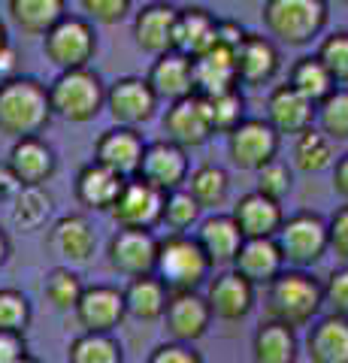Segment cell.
I'll use <instances>...</instances> for the list:
<instances>
[{
	"label": "cell",
	"mask_w": 348,
	"mask_h": 363,
	"mask_svg": "<svg viewBox=\"0 0 348 363\" xmlns=\"http://www.w3.org/2000/svg\"><path fill=\"white\" fill-rule=\"evenodd\" d=\"M52 121L49 85L33 76H6L0 82V133L9 140L40 136Z\"/></svg>",
	"instance_id": "1"
},
{
	"label": "cell",
	"mask_w": 348,
	"mask_h": 363,
	"mask_svg": "<svg viewBox=\"0 0 348 363\" xmlns=\"http://www.w3.org/2000/svg\"><path fill=\"white\" fill-rule=\"evenodd\" d=\"M264 309H266V321L285 324L291 330L309 327L324 309L321 281L306 269H282L266 285Z\"/></svg>",
	"instance_id": "2"
},
{
	"label": "cell",
	"mask_w": 348,
	"mask_h": 363,
	"mask_svg": "<svg viewBox=\"0 0 348 363\" xmlns=\"http://www.w3.org/2000/svg\"><path fill=\"white\" fill-rule=\"evenodd\" d=\"M212 264L197 245L194 236L188 233H170L167 240L158 242V264H155V276L164 281L170 294L179 291H200L209 281Z\"/></svg>",
	"instance_id": "3"
},
{
	"label": "cell",
	"mask_w": 348,
	"mask_h": 363,
	"mask_svg": "<svg viewBox=\"0 0 348 363\" xmlns=\"http://www.w3.org/2000/svg\"><path fill=\"white\" fill-rule=\"evenodd\" d=\"M264 28L285 45H309L327 28L324 0H264Z\"/></svg>",
	"instance_id": "4"
},
{
	"label": "cell",
	"mask_w": 348,
	"mask_h": 363,
	"mask_svg": "<svg viewBox=\"0 0 348 363\" xmlns=\"http://www.w3.org/2000/svg\"><path fill=\"white\" fill-rule=\"evenodd\" d=\"M49 104L52 116H61L64 121L73 124H85L97 118V112L106 106V85L91 67L64 70L49 85Z\"/></svg>",
	"instance_id": "5"
},
{
	"label": "cell",
	"mask_w": 348,
	"mask_h": 363,
	"mask_svg": "<svg viewBox=\"0 0 348 363\" xmlns=\"http://www.w3.org/2000/svg\"><path fill=\"white\" fill-rule=\"evenodd\" d=\"M276 245L291 269L315 267L327 255V221L318 212H297L282 221Z\"/></svg>",
	"instance_id": "6"
},
{
	"label": "cell",
	"mask_w": 348,
	"mask_h": 363,
	"mask_svg": "<svg viewBox=\"0 0 348 363\" xmlns=\"http://www.w3.org/2000/svg\"><path fill=\"white\" fill-rule=\"evenodd\" d=\"M43 52L58 70H82L97 52L94 25L82 16H64L46 37H43Z\"/></svg>",
	"instance_id": "7"
},
{
	"label": "cell",
	"mask_w": 348,
	"mask_h": 363,
	"mask_svg": "<svg viewBox=\"0 0 348 363\" xmlns=\"http://www.w3.org/2000/svg\"><path fill=\"white\" fill-rule=\"evenodd\" d=\"M158 242L161 240L152 230H128V227H118L106 245V260L118 276H128V279L152 276L155 264H158Z\"/></svg>",
	"instance_id": "8"
},
{
	"label": "cell",
	"mask_w": 348,
	"mask_h": 363,
	"mask_svg": "<svg viewBox=\"0 0 348 363\" xmlns=\"http://www.w3.org/2000/svg\"><path fill=\"white\" fill-rule=\"evenodd\" d=\"M161 212H164V194L137 176L125 179L116 206L109 209L112 221L118 227H128V230H155L161 224Z\"/></svg>",
	"instance_id": "9"
},
{
	"label": "cell",
	"mask_w": 348,
	"mask_h": 363,
	"mask_svg": "<svg viewBox=\"0 0 348 363\" xmlns=\"http://www.w3.org/2000/svg\"><path fill=\"white\" fill-rule=\"evenodd\" d=\"M158 104L161 100L155 97L152 85L142 76H121L106 88V109L118 128L137 130L140 124H145L155 116Z\"/></svg>",
	"instance_id": "10"
},
{
	"label": "cell",
	"mask_w": 348,
	"mask_h": 363,
	"mask_svg": "<svg viewBox=\"0 0 348 363\" xmlns=\"http://www.w3.org/2000/svg\"><path fill=\"white\" fill-rule=\"evenodd\" d=\"M230 164L240 169L257 173L279 155V133L269 128L266 118H245L233 133H228Z\"/></svg>",
	"instance_id": "11"
},
{
	"label": "cell",
	"mask_w": 348,
	"mask_h": 363,
	"mask_svg": "<svg viewBox=\"0 0 348 363\" xmlns=\"http://www.w3.org/2000/svg\"><path fill=\"white\" fill-rule=\"evenodd\" d=\"M161 318H164V330L170 336V342H182V345H194L197 339H203L212 324L209 303L200 291L170 294Z\"/></svg>",
	"instance_id": "12"
},
{
	"label": "cell",
	"mask_w": 348,
	"mask_h": 363,
	"mask_svg": "<svg viewBox=\"0 0 348 363\" xmlns=\"http://www.w3.org/2000/svg\"><path fill=\"white\" fill-rule=\"evenodd\" d=\"M164 140L176 143L179 149H200V145L209 143V136L215 133L209 121V106L200 94H191L185 100H176V104L167 106L164 112Z\"/></svg>",
	"instance_id": "13"
},
{
	"label": "cell",
	"mask_w": 348,
	"mask_h": 363,
	"mask_svg": "<svg viewBox=\"0 0 348 363\" xmlns=\"http://www.w3.org/2000/svg\"><path fill=\"white\" fill-rule=\"evenodd\" d=\"M188 152L179 149L170 140H155L145 143L142 161L137 169V179L149 182L152 188H158L161 194H170V191L182 188L188 179Z\"/></svg>",
	"instance_id": "14"
},
{
	"label": "cell",
	"mask_w": 348,
	"mask_h": 363,
	"mask_svg": "<svg viewBox=\"0 0 348 363\" xmlns=\"http://www.w3.org/2000/svg\"><path fill=\"white\" fill-rule=\"evenodd\" d=\"M73 315L82 333H112L128 315L125 294L112 285H85Z\"/></svg>",
	"instance_id": "15"
},
{
	"label": "cell",
	"mask_w": 348,
	"mask_h": 363,
	"mask_svg": "<svg viewBox=\"0 0 348 363\" xmlns=\"http://www.w3.org/2000/svg\"><path fill=\"white\" fill-rule=\"evenodd\" d=\"M176 21L179 9L167 0H152L133 16V40L142 52L149 55H167L176 49Z\"/></svg>",
	"instance_id": "16"
},
{
	"label": "cell",
	"mask_w": 348,
	"mask_h": 363,
	"mask_svg": "<svg viewBox=\"0 0 348 363\" xmlns=\"http://www.w3.org/2000/svg\"><path fill=\"white\" fill-rule=\"evenodd\" d=\"M6 167L13 169L21 188H46V182L58 169V157L43 136H25V140L13 143Z\"/></svg>",
	"instance_id": "17"
},
{
	"label": "cell",
	"mask_w": 348,
	"mask_h": 363,
	"mask_svg": "<svg viewBox=\"0 0 348 363\" xmlns=\"http://www.w3.org/2000/svg\"><path fill=\"white\" fill-rule=\"evenodd\" d=\"M142 152H145V143L140 130L133 128H109L97 136L94 143V164L112 169L118 173L121 179H133L140 169V161H142Z\"/></svg>",
	"instance_id": "18"
},
{
	"label": "cell",
	"mask_w": 348,
	"mask_h": 363,
	"mask_svg": "<svg viewBox=\"0 0 348 363\" xmlns=\"http://www.w3.org/2000/svg\"><path fill=\"white\" fill-rule=\"evenodd\" d=\"M203 297L212 318H221V321H242L254 309V285L233 269H224L215 279H209Z\"/></svg>",
	"instance_id": "19"
},
{
	"label": "cell",
	"mask_w": 348,
	"mask_h": 363,
	"mask_svg": "<svg viewBox=\"0 0 348 363\" xmlns=\"http://www.w3.org/2000/svg\"><path fill=\"white\" fill-rule=\"evenodd\" d=\"M46 245L55 257L67 260V264H76L82 267L94 257V248H97V233L91 221L85 215H64L49 227V236H46Z\"/></svg>",
	"instance_id": "20"
},
{
	"label": "cell",
	"mask_w": 348,
	"mask_h": 363,
	"mask_svg": "<svg viewBox=\"0 0 348 363\" xmlns=\"http://www.w3.org/2000/svg\"><path fill=\"white\" fill-rule=\"evenodd\" d=\"M233 61H237L240 82L252 85V88L273 82L279 67H282L279 49L273 45V40L264 37V33H245V40L237 45V52H233Z\"/></svg>",
	"instance_id": "21"
},
{
	"label": "cell",
	"mask_w": 348,
	"mask_h": 363,
	"mask_svg": "<svg viewBox=\"0 0 348 363\" xmlns=\"http://www.w3.org/2000/svg\"><path fill=\"white\" fill-rule=\"evenodd\" d=\"M230 218L237 221L242 240H276L279 227L285 221V212H282V203L269 200L257 191H249L237 200Z\"/></svg>",
	"instance_id": "22"
},
{
	"label": "cell",
	"mask_w": 348,
	"mask_h": 363,
	"mask_svg": "<svg viewBox=\"0 0 348 363\" xmlns=\"http://www.w3.org/2000/svg\"><path fill=\"white\" fill-rule=\"evenodd\" d=\"M145 82L152 85L158 100H167V104L185 100L194 94V61L176 49L167 55H158L149 76H145Z\"/></svg>",
	"instance_id": "23"
},
{
	"label": "cell",
	"mask_w": 348,
	"mask_h": 363,
	"mask_svg": "<svg viewBox=\"0 0 348 363\" xmlns=\"http://www.w3.org/2000/svg\"><path fill=\"white\" fill-rule=\"evenodd\" d=\"M266 121L279 136H300L315 124V104H309L291 85H276L266 97Z\"/></svg>",
	"instance_id": "24"
},
{
	"label": "cell",
	"mask_w": 348,
	"mask_h": 363,
	"mask_svg": "<svg viewBox=\"0 0 348 363\" xmlns=\"http://www.w3.org/2000/svg\"><path fill=\"white\" fill-rule=\"evenodd\" d=\"M240 88V76H237V61H233V52L215 45L206 55L194 58V94L200 97H218L228 94V91Z\"/></svg>",
	"instance_id": "25"
},
{
	"label": "cell",
	"mask_w": 348,
	"mask_h": 363,
	"mask_svg": "<svg viewBox=\"0 0 348 363\" xmlns=\"http://www.w3.org/2000/svg\"><path fill=\"white\" fill-rule=\"evenodd\" d=\"M233 272H240L245 281H252V285H269L279 272L285 269V257L279 252L276 240H242L237 257H233L230 264Z\"/></svg>",
	"instance_id": "26"
},
{
	"label": "cell",
	"mask_w": 348,
	"mask_h": 363,
	"mask_svg": "<svg viewBox=\"0 0 348 363\" xmlns=\"http://www.w3.org/2000/svg\"><path fill=\"white\" fill-rule=\"evenodd\" d=\"M218 45V18L203 6H185L179 9L176 21V52L188 55L191 61L206 55Z\"/></svg>",
	"instance_id": "27"
},
{
	"label": "cell",
	"mask_w": 348,
	"mask_h": 363,
	"mask_svg": "<svg viewBox=\"0 0 348 363\" xmlns=\"http://www.w3.org/2000/svg\"><path fill=\"white\" fill-rule=\"evenodd\" d=\"M197 245L203 248V255L209 257L212 267H230L233 257H237L240 245H242V233L237 221L230 215H209V218L200 221V230H197Z\"/></svg>",
	"instance_id": "28"
},
{
	"label": "cell",
	"mask_w": 348,
	"mask_h": 363,
	"mask_svg": "<svg viewBox=\"0 0 348 363\" xmlns=\"http://www.w3.org/2000/svg\"><path fill=\"white\" fill-rule=\"evenodd\" d=\"M306 357L309 363H348V318H318L306 336Z\"/></svg>",
	"instance_id": "29"
},
{
	"label": "cell",
	"mask_w": 348,
	"mask_h": 363,
	"mask_svg": "<svg viewBox=\"0 0 348 363\" xmlns=\"http://www.w3.org/2000/svg\"><path fill=\"white\" fill-rule=\"evenodd\" d=\"M121 185H125V179H121L118 173H112V169H106V167H100V164L91 161V164H85L79 169V176H76L73 194L88 209L109 212L112 206H116L118 194H121Z\"/></svg>",
	"instance_id": "30"
},
{
	"label": "cell",
	"mask_w": 348,
	"mask_h": 363,
	"mask_svg": "<svg viewBox=\"0 0 348 363\" xmlns=\"http://www.w3.org/2000/svg\"><path fill=\"white\" fill-rule=\"evenodd\" d=\"M300 339L297 330L285 324L264 321L252 336V357L254 363H297Z\"/></svg>",
	"instance_id": "31"
},
{
	"label": "cell",
	"mask_w": 348,
	"mask_h": 363,
	"mask_svg": "<svg viewBox=\"0 0 348 363\" xmlns=\"http://www.w3.org/2000/svg\"><path fill=\"white\" fill-rule=\"evenodd\" d=\"M125 294V309L128 315L140 318V321H158L167 309V300H170V291L164 288V281L155 276H140L130 279L128 288L121 291Z\"/></svg>",
	"instance_id": "32"
},
{
	"label": "cell",
	"mask_w": 348,
	"mask_h": 363,
	"mask_svg": "<svg viewBox=\"0 0 348 363\" xmlns=\"http://www.w3.org/2000/svg\"><path fill=\"white\" fill-rule=\"evenodd\" d=\"M9 16L30 37H46L67 16V0H9Z\"/></svg>",
	"instance_id": "33"
},
{
	"label": "cell",
	"mask_w": 348,
	"mask_h": 363,
	"mask_svg": "<svg viewBox=\"0 0 348 363\" xmlns=\"http://www.w3.org/2000/svg\"><path fill=\"white\" fill-rule=\"evenodd\" d=\"M185 191L197 200L200 209H218L224 200H228L230 191V176L224 173L218 164H200L188 173L185 179Z\"/></svg>",
	"instance_id": "34"
},
{
	"label": "cell",
	"mask_w": 348,
	"mask_h": 363,
	"mask_svg": "<svg viewBox=\"0 0 348 363\" xmlns=\"http://www.w3.org/2000/svg\"><path fill=\"white\" fill-rule=\"evenodd\" d=\"M288 85L294 88L297 94L306 97L309 104H315V106L330 94L333 88H339L330 79V73L324 70V64L315 58V55H303V58L294 61V67H291V73H288Z\"/></svg>",
	"instance_id": "35"
},
{
	"label": "cell",
	"mask_w": 348,
	"mask_h": 363,
	"mask_svg": "<svg viewBox=\"0 0 348 363\" xmlns=\"http://www.w3.org/2000/svg\"><path fill=\"white\" fill-rule=\"evenodd\" d=\"M67 363H125V351L112 333H79L67 348Z\"/></svg>",
	"instance_id": "36"
},
{
	"label": "cell",
	"mask_w": 348,
	"mask_h": 363,
	"mask_svg": "<svg viewBox=\"0 0 348 363\" xmlns=\"http://www.w3.org/2000/svg\"><path fill=\"white\" fill-rule=\"evenodd\" d=\"M333 140L318 128H309L297 136L294 143V164L303 173H321V169L333 167Z\"/></svg>",
	"instance_id": "37"
},
{
	"label": "cell",
	"mask_w": 348,
	"mask_h": 363,
	"mask_svg": "<svg viewBox=\"0 0 348 363\" xmlns=\"http://www.w3.org/2000/svg\"><path fill=\"white\" fill-rule=\"evenodd\" d=\"M52 215V194L46 188H18L13 197V224L18 230H40Z\"/></svg>",
	"instance_id": "38"
},
{
	"label": "cell",
	"mask_w": 348,
	"mask_h": 363,
	"mask_svg": "<svg viewBox=\"0 0 348 363\" xmlns=\"http://www.w3.org/2000/svg\"><path fill=\"white\" fill-rule=\"evenodd\" d=\"M82 276L70 267H55L46 272V281H43V294H46V300L55 306L58 312H73L76 303L82 297Z\"/></svg>",
	"instance_id": "39"
},
{
	"label": "cell",
	"mask_w": 348,
	"mask_h": 363,
	"mask_svg": "<svg viewBox=\"0 0 348 363\" xmlns=\"http://www.w3.org/2000/svg\"><path fill=\"white\" fill-rule=\"evenodd\" d=\"M315 121H318V130L327 133L333 143L348 140V85L333 88L315 106Z\"/></svg>",
	"instance_id": "40"
},
{
	"label": "cell",
	"mask_w": 348,
	"mask_h": 363,
	"mask_svg": "<svg viewBox=\"0 0 348 363\" xmlns=\"http://www.w3.org/2000/svg\"><path fill=\"white\" fill-rule=\"evenodd\" d=\"M206 106H209V121L215 133H233L245 121V97L240 88L228 91V94H218V97H209Z\"/></svg>",
	"instance_id": "41"
},
{
	"label": "cell",
	"mask_w": 348,
	"mask_h": 363,
	"mask_svg": "<svg viewBox=\"0 0 348 363\" xmlns=\"http://www.w3.org/2000/svg\"><path fill=\"white\" fill-rule=\"evenodd\" d=\"M197 218H200V206L185 188H176L170 194H164L161 224H167L173 233H185L191 224H197Z\"/></svg>",
	"instance_id": "42"
},
{
	"label": "cell",
	"mask_w": 348,
	"mask_h": 363,
	"mask_svg": "<svg viewBox=\"0 0 348 363\" xmlns=\"http://www.w3.org/2000/svg\"><path fill=\"white\" fill-rule=\"evenodd\" d=\"M315 58L324 64V70L330 73L336 85H348V30H336L324 37Z\"/></svg>",
	"instance_id": "43"
},
{
	"label": "cell",
	"mask_w": 348,
	"mask_h": 363,
	"mask_svg": "<svg viewBox=\"0 0 348 363\" xmlns=\"http://www.w3.org/2000/svg\"><path fill=\"white\" fill-rule=\"evenodd\" d=\"M30 315V300L18 288H0V330L25 333Z\"/></svg>",
	"instance_id": "44"
},
{
	"label": "cell",
	"mask_w": 348,
	"mask_h": 363,
	"mask_svg": "<svg viewBox=\"0 0 348 363\" xmlns=\"http://www.w3.org/2000/svg\"><path fill=\"white\" fill-rule=\"evenodd\" d=\"M254 176H257L254 191L257 194H264V197H269V200H276V203H282L291 194V185H294V173H291V167L282 164L279 157L276 161H269L266 167H261Z\"/></svg>",
	"instance_id": "45"
},
{
	"label": "cell",
	"mask_w": 348,
	"mask_h": 363,
	"mask_svg": "<svg viewBox=\"0 0 348 363\" xmlns=\"http://www.w3.org/2000/svg\"><path fill=\"white\" fill-rule=\"evenodd\" d=\"M321 303L330 315L348 318V267L333 269L330 276L321 281Z\"/></svg>",
	"instance_id": "46"
},
{
	"label": "cell",
	"mask_w": 348,
	"mask_h": 363,
	"mask_svg": "<svg viewBox=\"0 0 348 363\" xmlns=\"http://www.w3.org/2000/svg\"><path fill=\"white\" fill-rule=\"evenodd\" d=\"M130 4L133 0H82V9L97 25H118L130 13Z\"/></svg>",
	"instance_id": "47"
},
{
	"label": "cell",
	"mask_w": 348,
	"mask_h": 363,
	"mask_svg": "<svg viewBox=\"0 0 348 363\" xmlns=\"http://www.w3.org/2000/svg\"><path fill=\"white\" fill-rule=\"evenodd\" d=\"M327 252H333L348 267V203L327 218Z\"/></svg>",
	"instance_id": "48"
},
{
	"label": "cell",
	"mask_w": 348,
	"mask_h": 363,
	"mask_svg": "<svg viewBox=\"0 0 348 363\" xmlns=\"http://www.w3.org/2000/svg\"><path fill=\"white\" fill-rule=\"evenodd\" d=\"M145 363H203V357L197 354L191 345L182 342H164L149 354Z\"/></svg>",
	"instance_id": "49"
},
{
	"label": "cell",
	"mask_w": 348,
	"mask_h": 363,
	"mask_svg": "<svg viewBox=\"0 0 348 363\" xmlns=\"http://www.w3.org/2000/svg\"><path fill=\"white\" fill-rule=\"evenodd\" d=\"M28 354L25 333H6L0 330V363H18Z\"/></svg>",
	"instance_id": "50"
},
{
	"label": "cell",
	"mask_w": 348,
	"mask_h": 363,
	"mask_svg": "<svg viewBox=\"0 0 348 363\" xmlns=\"http://www.w3.org/2000/svg\"><path fill=\"white\" fill-rule=\"evenodd\" d=\"M245 33H249V30H242V25H240V21L218 18V45H224V49L237 52V45L245 40Z\"/></svg>",
	"instance_id": "51"
},
{
	"label": "cell",
	"mask_w": 348,
	"mask_h": 363,
	"mask_svg": "<svg viewBox=\"0 0 348 363\" xmlns=\"http://www.w3.org/2000/svg\"><path fill=\"white\" fill-rule=\"evenodd\" d=\"M333 191L348 203V152L333 161Z\"/></svg>",
	"instance_id": "52"
},
{
	"label": "cell",
	"mask_w": 348,
	"mask_h": 363,
	"mask_svg": "<svg viewBox=\"0 0 348 363\" xmlns=\"http://www.w3.org/2000/svg\"><path fill=\"white\" fill-rule=\"evenodd\" d=\"M18 179L13 176V169H9L6 164H0V200H6V197H16V191H18Z\"/></svg>",
	"instance_id": "53"
},
{
	"label": "cell",
	"mask_w": 348,
	"mask_h": 363,
	"mask_svg": "<svg viewBox=\"0 0 348 363\" xmlns=\"http://www.w3.org/2000/svg\"><path fill=\"white\" fill-rule=\"evenodd\" d=\"M9 255H13V242H9V236H6V230H0V269L6 267V260H9Z\"/></svg>",
	"instance_id": "54"
},
{
	"label": "cell",
	"mask_w": 348,
	"mask_h": 363,
	"mask_svg": "<svg viewBox=\"0 0 348 363\" xmlns=\"http://www.w3.org/2000/svg\"><path fill=\"white\" fill-rule=\"evenodd\" d=\"M13 49V45H9V37H6V28H4V21H0V58H4V55Z\"/></svg>",
	"instance_id": "55"
},
{
	"label": "cell",
	"mask_w": 348,
	"mask_h": 363,
	"mask_svg": "<svg viewBox=\"0 0 348 363\" xmlns=\"http://www.w3.org/2000/svg\"><path fill=\"white\" fill-rule=\"evenodd\" d=\"M18 363H40V360H37V357H33V354H25V357H21Z\"/></svg>",
	"instance_id": "56"
},
{
	"label": "cell",
	"mask_w": 348,
	"mask_h": 363,
	"mask_svg": "<svg viewBox=\"0 0 348 363\" xmlns=\"http://www.w3.org/2000/svg\"><path fill=\"white\" fill-rule=\"evenodd\" d=\"M342 4H348V0H342Z\"/></svg>",
	"instance_id": "57"
}]
</instances>
